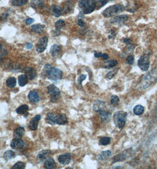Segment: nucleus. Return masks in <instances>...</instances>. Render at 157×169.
<instances>
[{"label": "nucleus", "instance_id": "obj_1", "mask_svg": "<svg viewBox=\"0 0 157 169\" xmlns=\"http://www.w3.org/2000/svg\"><path fill=\"white\" fill-rule=\"evenodd\" d=\"M43 74L50 80L56 81L61 79L63 72L61 69L52 67L50 64L45 65L43 69Z\"/></svg>", "mask_w": 157, "mask_h": 169}, {"label": "nucleus", "instance_id": "obj_2", "mask_svg": "<svg viewBox=\"0 0 157 169\" xmlns=\"http://www.w3.org/2000/svg\"><path fill=\"white\" fill-rule=\"evenodd\" d=\"M124 10H125V7L122 4L113 5L106 9L102 12V15L106 18H109L113 17L119 13H121Z\"/></svg>", "mask_w": 157, "mask_h": 169}, {"label": "nucleus", "instance_id": "obj_3", "mask_svg": "<svg viewBox=\"0 0 157 169\" xmlns=\"http://www.w3.org/2000/svg\"><path fill=\"white\" fill-rule=\"evenodd\" d=\"M157 79V70L151 71L145 75L141 83V86L143 89H146L151 86Z\"/></svg>", "mask_w": 157, "mask_h": 169}, {"label": "nucleus", "instance_id": "obj_4", "mask_svg": "<svg viewBox=\"0 0 157 169\" xmlns=\"http://www.w3.org/2000/svg\"><path fill=\"white\" fill-rule=\"evenodd\" d=\"M127 113L122 110H119L113 115V121L116 126L119 129H122L126 124Z\"/></svg>", "mask_w": 157, "mask_h": 169}, {"label": "nucleus", "instance_id": "obj_5", "mask_svg": "<svg viewBox=\"0 0 157 169\" xmlns=\"http://www.w3.org/2000/svg\"><path fill=\"white\" fill-rule=\"evenodd\" d=\"M78 7L81 12L85 14H91L95 10V6L92 0H79Z\"/></svg>", "mask_w": 157, "mask_h": 169}, {"label": "nucleus", "instance_id": "obj_6", "mask_svg": "<svg viewBox=\"0 0 157 169\" xmlns=\"http://www.w3.org/2000/svg\"><path fill=\"white\" fill-rule=\"evenodd\" d=\"M48 93L50 96V100L52 103L56 102L61 96L60 90L54 84H50L47 87Z\"/></svg>", "mask_w": 157, "mask_h": 169}, {"label": "nucleus", "instance_id": "obj_7", "mask_svg": "<svg viewBox=\"0 0 157 169\" xmlns=\"http://www.w3.org/2000/svg\"><path fill=\"white\" fill-rule=\"evenodd\" d=\"M150 61L149 56L147 55H143L139 59L138 65L142 71H146L149 68Z\"/></svg>", "mask_w": 157, "mask_h": 169}, {"label": "nucleus", "instance_id": "obj_8", "mask_svg": "<svg viewBox=\"0 0 157 169\" xmlns=\"http://www.w3.org/2000/svg\"><path fill=\"white\" fill-rule=\"evenodd\" d=\"M48 38L44 36L41 38L36 45V51L39 53L43 52L47 46Z\"/></svg>", "mask_w": 157, "mask_h": 169}, {"label": "nucleus", "instance_id": "obj_9", "mask_svg": "<svg viewBox=\"0 0 157 169\" xmlns=\"http://www.w3.org/2000/svg\"><path fill=\"white\" fill-rule=\"evenodd\" d=\"M128 19L127 15H120L111 19L110 22L113 25H122L125 23Z\"/></svg>", "mask_w": 157, "mask_h": 169}, {"label": "nucleus", "instance_id": "obj_10", "mask_svg": "<svg viewBox=\"0 0 157 169\" xmlns=\"http://www.w3.org/2000/svg\"><path fill=\"white\" fill-rule=\"evenodd\" d=\"M41 119V116L40 115H37L35 116L30 122L29 123V128L32 131H36L38 128L39 123Z\"/></svg>", "mask_w": 157, "mask_h": 169}, {"label": "nucleus", "instance_id": "obj_11", "mask_svg": "<svg viewBox=\"0 0 157 169\" xmlns=\"http://www.w3.org/2000/svg\"><path fill=\"white\" fill-rule=\"evenodd\" d=\"M71 160V155L70 153H66L62 155H60L58 158L59 162L62 165H67L69 164Z\"/></svg>", "mask_w": 157, "mask_h": 169}, {"label": "nucleus", "instance_id": "obj_12", "mask_svg": "<svg viewBox=\"0 0 157 169\" xmlns=\"http://www.w3.org/2000/svg\"><path fill=\"white\" fill-rule=\"evenodd\" d=\"M24 142L20 138H14L11 142V147L14 150H19L23 147Z\"/></svg>", "mask_w": 157, "mask_h": 169}, {"label": "nucleus", "instance_id": "obj_13", "mask_svg": "<svg viewBox=\"0 0 157 169\" xmlns=\"http://www.w3.org/2000/svg\"><path fill=\"white\" fill-rule=\"evenodd\" d=\"M62 12V9L60 6L58 5H53L51 6L50 9V14L56 17H59L61 16Z\"/></svg>", "mask_w": 157, "mask_h": 169}, {"label": "nucleus", "instance_id": "obj_14", "mask_svg": "<svg viewBox=\"0 0 157 169\" xmlns=\"http://www.w3.org/2000/svg\"><path fill=\"white\" fill-rule=\"evenodd\" d=\"M99 114L101 116V119L103 122V123L106 124L110 121L111 118V114L109 112L105 110H101L99 112Z\"/></svg>", "mask_w": 157, "mask_h": 169}, {"label": "nucleus", "instance_id": "obj_15", "mask_svg": "<svg viewBox=\"0 0 157 169\" xmlns=\"http://www.w3.org/2000/svg\"><path fill=\"white\" fill-rule=\"evenodd\" d=\"M28 96L30 102L32 103H37L40 101V96L38 93L35 90L31 91Z\"/></svg>", "mask_w": 157, "mask_h": 169}, {"label": "nucleus", "instance_id": "obj_16", "mask_svg": "<svg viewBox=\"0 0 157 169\" xmlns=\"http://www.w3.org/2000/svg\"><path fill=\"white\" fill-rule=\"evenodd\" d=\"M25 75L29 79H33L37 76V72L33 68L27 67L25 71Z\"/></svg>", "mask_w": 157, "mask_h": 169}, {"label": "nucleus", "instance_id": "obj_17", "mask_svg": "<svg viewBox=\"0 0 157 169\" xmlns=\"http://www.w3.org/2000/svg\"><path fill=\"white\" fill-rule=\"evenodd\" d=\"M51 154V151L50 150H42L40 152H39V153L37 154V158L40 160V161H44V160H46Z\"/></svg>", "mask_w": 157, "mask_h": 169}, {"label": "nucleus", "instance_id": "obj_18", "mask_svg": "<svg viewBox=\"0 0 157 169\" xmlns=\"http://www.w3.org/2000/svg\"><path fill=\"white\" fill-rule=\"evenodd\" d=\"M61 46L58 45H53L51 46L50 48V54L54 58H56L57 57L59 54L60 53V52H61Z\"/></svg>", "mask_w": 157, "mask_h": 169}, {"label": "nucleus", "instance_id": "obj_19", "mask_svg": "<svg viewBox=\"0 0 157 169\" xmlns=\"http://www.w3.org/2000/svg\"><path fill=\"white\" fill-rule=\"evenodd\" d=\"M106 106V104L105 102L100 100H96L95 102L93 104V109L97 112H99L101 110H105Z\"/></svg>", "mask_w": 157, "mask_h": 169}, {"label": "nucleus", "instance_id": "obj_20", "mask_svg": "<svg viewBox=\"0 0 157 169\" xmlns=\"http://www.w3.org/2000/svg\"><path fill=\"white\" fill-rule=\"evenodd\" d=\"M44 4V0H32L30 3L31 7L34 9H41Z\"/></svg>", "mask_w": 157, "mask_h": 169}, {"label": "nucleus", "instance_id": "obj_21", "mask_svg": "<svg viewBox=\"0 0 157 169\" xmlns=\"http://www.w3.org/2000/svg\"><path fill=\"white\" fill-rule=\"evenodd\" d=\"M67 122V118L64 113H60L56 116V124L64 125Z\"/></svg>", "mask_w": 157, "mask_h": 169}, {"label": "nucleus", "instance_id": "obj_22", "mask_svg": "<svg viewBox=\"0 0 157 169\" xmlns=\"http://www.w3.org/2000/svg\"><path fill=\"white\" fill-rule=\"evenodd\" d=\"M128 157H129L128 154L126 153L125 152H122V153L116 155L115 157L113 158V159H112V161H113L112 163L116 162H118V161H123V160H126Z\"/></svg>", "mask_w": 157, "mask_h": 169}, {"label": "nucleus", "instance_id": "obj_23", "mask_svg": "<svg viewBox=\"0 0 157 169\" xmlns=\"http://www.w3.org/2000/svg\"><path fill=\"white\" fill-rule=\"evenodd\" d=\"M25 134V129L23 126L18 127L14 132L13 136L14 138H21Z\"/></svg>", "mask_w": 157, "mask_h": 169}, {"label": "nucleus", "instance_id": "obj_24", "mask_svg": "<svg viewBox=\"0 0 157 169\" xmlns=\"http://www.w3.org/2000/svg\"><path fill=\"white\" fill-rule=\"evenodd\" d=\"M45 28V26L44 25H41V24H36V25H33L31 26V30L36 33H39L40 34L41 33H42Z\"/></svg>", "mask_w": 157, "mask_h": 169}, {"label": "nucleus", "instance_id": "obj_25", "mask_svg": "<svg viewBox=\"0 0 157 169\" xmlns=\"http://www.w3.org/2000/svg\"><path fill=\"white\" fill-rule=\"evenodd\" d=\"M56 163L52 158L47 159L44 162V167L47 169H53L56 168Z\"/></svg>", "mask_w": 157, "mask_h": 169}, {"label": "nucleus", "instance_id": "obj_26", "mask_svg": "<svg viewBox=\"0 0 157 169\" xmlns=\"http://www.w3.org/2000/svg\"><path fill=\"white\" fill-rule=\"evenodd\" d=\"M57 115H54L53 113H48L46 115V122L51 125L56 124V120Z\"/></svg>", "mask_w": 157, "mask_h": 169}, {"label": "nucleus", "instance_id": "obj_27", "mask_svg": "<svg viewBox=\"0 0 157 169\" xmlns=\"http://www.w3.org/2000/svg\"><path fill=\"white\" fill-rule=\"evenodd\" d=\"M111 155H112V152L109 150L102 151L98 155V159L100 161H103V160H106L107 158L109 157L110 156H111Z\"/></svg>", "mask_w": 157, "mask_h": 169}, {"label": "nucleus", "instance_id": "obj_28", "mask_svg": "<svg viewBox=\"0 0 157 169\" xmlns=\"http://www.w3.org/2000/svg\"><path fill=\"white\" fill-rule=\"evenodd\" d=\"M28 78L26 77V75H21L18 78V81H19V86L21 87H24L25 86L26 84L28 83Z\"/></svg>", "mask_w": 157, "mask_h": 169}, {"label": "nucleus", "instance_id": "obj_29", "mask_svg": "<svg viewBox=\"0 0 157 169\" xmlns=\"http://www.w3.org/2000/svg\"><path fill=\"white\" fill-rule=\"evenodd\" d=\"M28 2V0H11V3L13 6L21 7L25 6Z\"/></svg>", "mask_w": 157, "mask_h": 169}, {"label": "nucleus", "instance_id": "obj_30", "mask_svg": "<svg viewBox=\"0 0 157 169\" xmlns=\"http://www.w3.org/2000/svg\"><path fill=\"white\" fill-rule=\"evenodd\" d=\"M95 9H100L103 7L108 3V0H92Z\"/></svg>", "mask_w": 157, "mask_h": 169}, {"label": "nucleus", "instance_id": "obj_31", "mask_svg": "<svg viewBox=\"0 0 157 169\" xmlns=\"http://www.w3.org/2000/svg\"><path fill=\"white\" fill-rule=\"evenodd\" d=\"M29 108L27 105H23L16 109V112L19 115H24L28 111Z\"/></svg>", "mask_w": 157, "mask_h": 169}, {"label": "nucleus", "instance_id": "obj_32", "mask_svg": "<svg viewBox=\"0 0 157 169\" xmlns=\"http://www.w3.org/2000/svg\"><path fill=\"white\" fill-rule=\"evenodd\" d=\"M16 153L12 150H8L4 152L3 155V157L6 160H11L14 158L16 157Z\"/></svg>", "mask_w": 157, "mask_h": 169}, {"label": "nucleus", "instance_id": "obj_33", "mask_svg": "<svg viewBox=\"0 0 157 169\" xmlns=\"http://www.w3.org/2000/svg\"><path fill=\"white\" fill-rule=\"evenodd\" d=\"M16 79L14 77H10L7 79L6 81L7 86L9 88H14L16 86Z\"/></svg>", "mask_w": 157, "mask_h": 169}, {"label": "nucleus", "instance_id": "obj_34", "mask_svg": "<svg viewBox=\"0 0 157 169\" xmlns=\"http://www.w3.org/2000/svg\"><path fill=\"white\" fill-rule=\"evenodd\" d=\"M133 112L136 115H141L144 112V108L141 105H136L134 107Z\"/></svg>", "mask_w": 157, "mask_h": 169}, {"label": "nucleus", "instance_id": "obj_35", "mask_svg": "<svg viewBox=\"0 0 157 169\" xmlns=\"http://www.w3.org/2000/svg\"><path fill=\"white\" fill-rule=\"evenodd\" d=\"M111 138L110 137H102L99 139V144L101 145H107L111 143Z\"/></svg>", "mask_w": 157, "mask_h": 169}, {"label": "nucleus", "instance_id": "obj_36", "mask_svg": "<svg viewBox=\"0 0 157 169\" xmlns=\"http://www.w3.org/2000/svg\"><path fill=\"white\" fill-rule=\"evenodd\" d=\"M65 26V22L63 20H59L57 21L55 23V27L56 29H61Z\"/></svg>", "mask_w": 157, "mask_h": 169}, {"label": "nucleus", "instance_id": "obj_37", "mask_svg": "<svg viewBox=\"0 0 157 169\" xmlns=\"http://www.w3.org/2000/svg\"><path fill=\"white\" fill-rule=\"evenodd\" d=\"M25 167L26 166H25L24 163L21 161H19L16 162L11 168L12 169H23V168H25Z\"/></svg>", "mask_w": 157, "mask_h": 169}, {"label": "nucleus", "instance_id": "obj_38", "mask_svg": "<svg viewBox=\"0 0 157 169\" xmlns=\"http://www.w3.org/2000/svg\"><path fill=\"white\" fill-rule=\"evenodd\" d=\"M118 64L116 60H111L107 62V65L105 66L106 68H111L115 66Z\"/></svg>", "mask_w": 157, "mask_h": 169}, {"label": "nucleus", "instance_id": "obj_39", "mask_svg": "<svg viewBox=\"0 0 157 169\" xmlns=\"http://www.w3.org/2000/svg\"><path fill=\"white\" fill-rule=\"evenodd\" d=\"M119 102V98L116 95H112L111 98V103L112 105H118Z\"/></svg>", "mask_w": 157, "mask_h": 169}, {"label": "nucleus", "instance_id": "obj_40", "mask_svg": "<svg viewBox=\"0 0 157 169\" xmlns=\"http://www.w3.org/2000/svg\"><path fill=\"white\" fill-rule=\"evenodd\" d=\"M72 4L71 3H67L64 7V13H69L72 9Z\"/></svg>", "mask_w": 157, "mask_h": 169}, {"label": "nucleus", "instance_id": "obj_41", "mask_svg": "<svg viewBox=\"0 0 157 169\" xmlns=\"http://www.w3.org/2000/svg\"><path fill=\"white\" fill-rule=\"evenodd\" d=\"M136 9H137V6H136V5L133 4V3L131 4V5L128 4L127 6V10L129 12L133 13V12H135L136 10Z\"/></svg>", "mask_w": 157, "mask_h": 169}, {"label": "nucleus", "instance_id": "obj_42", "mask_svg": "<svg viewBox=\"0 0 157 169\" xmlns=\"http://www.w3.org/2000/svg\"><path fill=\"white\" fill-rule=\"evenodd\" d=\"M86 78V75L81 74L79 77H78V79H77V83H78V84H79L80 86H81L82 84L83 81H84Z\"/></svg>", "mask_w": 157, "mask_h": 169}, {"label": "nucleus", "instance_id": "obj_43", "mask_svg": "<svg viewBox=\"0 0 157 169\" xmlns=\"http://www.w3.org/2000/svg\"><path fill=\"white\" fill-rule=\"evenodd\" d=\"M126 62L129 64V65H132L134 63L135 61V59H134V56L132 55H129L126 58Z\"/></svg>", "mask_w": 157, "mask_h": 169}, {"label": "nucleus", "instance_id": "obj_44", "mask_svg": "<svg viewBox=\"0 0 157 169\" xmlns=\"http://www.w3.org/2000/svg\"><path fill=\"white\" fill-rule=\"evenodd\" d=\"M116 72H117V71H110V72H109L107 74L106 77H107L108 79H112V78L115 75V74H116Z\"/></svg>", "mask_w": 157, "mask_h": 169}, {"label": "nucleus", "instance_id": "obj_45", "mask_svg": "<svg viewBox=\"0 0 157 169\" xmlns=\"http://www.w3.org/2000/svg\"><path fill=\"white\" fill-rule=\"evenodd\" d=\"M77 24L78 26H79L80 27H83L85 26V23L82 19H78V22H77Z\"/></svg>", "mask_w": 157, "mask_h": 169}, {"label": "nucleus", "instance_id": "obj_46", "mask_svg": "<svg viewBox=\"0 0 157 169\" xmlns=\"http://www.w3.org/2000/svg\"><path fill=\"white\" fill-rule=\"evenodd\" d=\"M60 33H61V31L59 29H56V30L53 31V35L54 36H59L60 35Z\"/></svg>", "mask_w": 157, "mask_h": 169}, {"label": "nucleus", "instance_id": "obj_47", "mask_svg": "<svg viewBox=\"0 0 157 169\" xmlns=\"http://www.w3.org/2000/svg\"><path fill=\"white\" fill-rule=\"evenodd\" d=\"M34 22V20L33 19H31V18H28L26 20V23L27 25H30L32 23H33Z\"/></svg>", "mask_w": 157, "mask_h": 169}, {"label": "nucleus", "instance_id": "obj_48", "mask_svg": "<svg viewBox=\"0 0 157 169\" xmlns=\"http://www.w3.org/2000/svg\"><path fill=\"white\" fill-rule=\"evenodd\" d=\"M33 47V45L31 43H27L26 45V49L30 50L31 49H32V48Z\"/></svg>", "mask_w": 157, "mask_h": 169}, {"label": "nucleus", "instance_id": "obj_49", "mask_svg": "<svg viewBox=\"0 0 157 169\" xmlns=\"http://www.w3.org/2000/svg\"><path fill=\"white\" fill-rule=\"evenodd\" d=\"M9 16V14L8 13H4V14H3L1 15V19H2L3 20H6V19L8 18Z\"/></svg>", "mask_w": 157, "mask_h": 169}, {"label": "nucleus", "instance_id": "obj_50", "mask_svg": "<svg viewBox=\"0 0 157 169\" xmlns=\"http://www.w3.org/2000/svg\"><path fill=\"white\" fill-rule=\"evenodd\" d=\"M101 57H102L103 59H105V60H107V59H108L109 58V55H108V54H106V53H103V54L102 53Z\"/></svg>", "mask_w": 157, "mask_h": 169}, {"label": "nucleus", "instance_id": "obj_51", "mask_svg": "<svg viewBox=\"0 0 157 169\" xmlns=\"http://www.w3.org/2000/svg\"><path fill=\"white\" fill-rule=\"evenodd\" d=\"M123 42H124V43H126V44H130L131 43V39H128V38H125L124 39H123Z\"/></svg>", "mask_w": 157, "mask_h": 169}, {"label": "nucleus", "instance_id": "obj_52", "mask_svg": "<svg viewBox=\"0 0 157 169\" xmlns=\"http://www.w3.org/2000/svg\"><path fill=\"white\" fill-rule=\"evenodd\" d=\"M102 53V52H95V56L96 58H99V57H101Z\"/></svg>", "mask_w": 157, "mask_h": 169}, {"label": "nucleus", "instance_id": "obj_53", "mask_svg": "<svg viewBox=\"0 0 157 169\" xmlns=\"http://www.w3.org/2000/svg\"><path fill=\"white\" fill-rule=\"evenodd\" d=\"M2 49H3V45L1 43H0V51H1Z\"/></svg>", "mask_w": 157, "mask_h": 169}, {"label": "nucleus", "instance_id": "obj_54", "mask_svg": "<svg viewBox=\"0 0 157 169\" xmlns=\"http://www.w3.org/2000/svg\"><path fill=\"white\" fill-rule=\"evenodd\" d=\"M155 119H156V121L157 122V108H156V115H155Z\"/></svg>", "mask_w": 157, "mask_h": 169}, {"label": "nucleus", "instance_id": "obj_55", "mask_svg": "<svg viewBox=\"0 0 157 169\" xmlns=\"http://www.w3.org/2000/svg\"><path fill=\"white\" fill-rule=\"evenodd\" d=\"M3 62V58L1 56H0V64Z\"/></svg>", "mask_w": 157, "mask_h": 169}]
</instances>
